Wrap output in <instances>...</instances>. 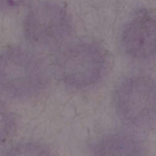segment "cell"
I'll return each mask as SVG.
<instances>
[{
  "instance_id": "cell-9",
  "label": "cell",
  "mask_w": 156,
  "mask_h": 156,
  "mask_svg": "<svg viewBox=\"0 0 156 156\" xmlns=\"http://www.w3.org/2000/svg\"><path fill=\"white\" fill-rule=\"evenodd\" d=\"M29 0H0V10L10 11L19 8Z\"/></svg>"
},
{
  "instance_id": "cell-1",
  "label": "cell",
  "mask_w": 156,
  "mask_h": 156,
  "mask_svg": "<svg viewBox=\"0 0 156 156\" xmlns=\"http://www.w3.org/2000/svg\"><path fill=\"white\" fill-rule=\"evenodd\" d=\"M48 82L44 60L31 50L12 47L0 54V90L7 96L17 100L36 97Z\"/></svg>"
},
{
  "instance_id": "cell-7",
  "label": "cell",
  "mask_w": 156,
  "mask_h": 156,
  "mask_svg": "<svg viewBox=\"0 0 156 156\" xmlns=\"http://www.w3.org/2000/svg\"><path fill=\"white\" fill-rule=\"evenodd\" d=\"M16 128L15 117L5 105L0 100V144L6 142L14 133Z\"/></svg>"
},
{
  "instance_id": "cell-3",
  "label": "cell",
  "mask_w": 156,
  "mask_h": 156,
  "mask_svg": "<svg viewBox=\"0 0 156 156\" xmlns=\"http://www.w3.org/2000/svg\"><path fill=\"white\" fill-rule=\"evenodd\" d=\"M24 33L27 40L34 48L53 50L63 46L71 36V20L61 4L41 1L27 13Z\"/></svg>"
},
{
  "instance_id": "cell-8",
  "label": "cell",
  "mask_w": 156,
  "mask_h": 156,
  "mask_svg": "<svg viewBox=\"0 0 156 156\" xmlns=\"http://www.w3.org/2000/svg\"><path fill=\"white\" fill-rule=\"evenodd\" d=\"M5 156H54V154L39 144H23L14 147Z\"/></svg>"
},
{
  "instance_id": "cell-5",
  "label": "cell",
  "mask_w": 156,
  "mask_h": 156,
  "mask_svg": "<svg viewBox=\"0 0 156 156\" xmlns=\"http://www.w3.org/2000/svg\"><path fill=\"white\" fill-rule=\"evenodd\" d=\"M155 19L154 15L143 10L124 26L122 46L132 58L139 60L152 58L155 53Z\"/></svg>"
},
{
  "instance_id": "cell-4",
  "label": "cell",
  "mask_w": 156,
  "mask_h": 156,
  "mask_svg": "<svg viewBox=\"0 0 156 156\" xmlns=\"http://www.w3.org/2000/svg\"><path fill=\"white\" fill-rule=\"evenodd\" d=\"M117 114L126 125L150 129L155 120V84L145 76H135L122 81L115 91Z\"/></svg>"
},
{
  "instance_id": "cell-6",
  "label": "cell",
  "mask_w": 156,
  "mask_h": 156,
  "mask_svg": "<svg viewBox=\"0 0 156 156\" xmlns=\"http://www.w3.org/2000/svg\"><path fill=\"white\" fill-rule=\"evenodd\" d=\"M95 156H144V151L133 136L118 133L107 135L99 143Z\"/></svg>"
},
{
  "instance_id": "cell-2",
  "label": "cell",
  "mask_w": 156,
  "mask_h": 156,
  "mask_svg": "<svg viewBox=\"0 0 156 156\" xmlns=\"http://www.w3.org/2000/svg\"><path fill=\"white\" fill-rule=\"evenodd\" d=\"M107 67L104 49L90 41L70 43L57 58V70L62 81L78 89L96 84L105 75Z\"/></svg>"
}]
</instances>
